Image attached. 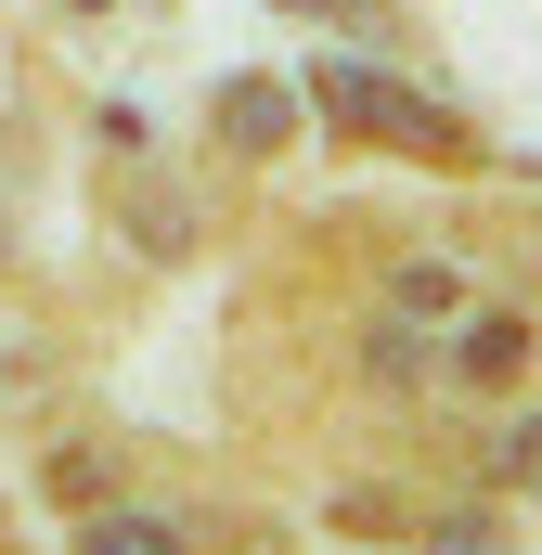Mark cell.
Returning a JSON list of instances; mask_svg holds the SVG:
<instances>
[{
    "instance_id": "1",
    "label": "cell",
    "mask_w": 542,
    "mask_h": 555,
    "mask_svg": "<svg viewBox=\"0 0 542 555\" xmlns=\"http://www.w3.org/2000/svg\"><path fill=\"white\" fill-rule=\"evenodd\" d=\"M310 91H323V117L362 142H401V155H465V130L413 91V78H388V65H362V52H336V65H310Z\"/></svg>"
},
{
    "instance_id": "2",
    "label": "cell",
    "mask_w": 542,
    "mask_h": 555,
    "mask_svg": "<svg viewBox=\"0 0 542 555\" xmlns=\"http://www.w3.org/2000/svg\"><path fill=\"white\" fill-rule=\"evenodd\" d=\"M375 310H388V323H413V336H426V323H452V310H465V272H452V259H401V272H388V297H375Z\"/></svg>"
},
{
    "instance_id": "3",
    "label": "cell",
    "mask_w": 542,
    "mask_h": 555,
    "mask_svg": "<svg viewBox=\"0 0 542 555\" xmlns=\"http://www.w3.org/2000/svg\"><path fill=\"white\" fill-rule=\"evenodd\" d=\"M78 555H181V530L142 504H104V517H78Z\"/></svg>"
},
{
    "instance_id": "4",
    "label": "cell",
    "mask_w": 542,
    "mask_h": 555,
    "mask_svg": "<svg viewBox=\"0 0 542 555\" xmlns=\"http://www.w3.org/2000/svg\"><path fill=\"white\" fill-rule=\"evenodd\" d=\"M220 130H233V142H284V130H297V91H271V78H233V91H220Z\"/></svg>"
},
{
    "instance_id": "5",
    "label": "cell",
    "mask_w": 542,
    "mask_h": 555,
    "mask_svg": "<svg viewBox=\"0 0 542 555\" xmlns=\"http://www.w3.org/2000/svg\"><path fill=\"white\" fill-rule=\"evenodd\" d=\"M517 349H530L517 323H465V375H517Z\"/></svg>"
},
{
    "instance_id": "6",
    "label": "cell",
    "mask_w": 542,
    "mask_h": 555,
    "mask_svg": "<svg viewBox=\"0 0 542 555\" xmlns=\"http://www.w3.org/2000/svg\"><path fill=\"white\" fill-rule=\"evenodd\" d=\"M504 465H517V478L542 491V414H517V439H504Z\"/></svg>"
}]
</instances>
